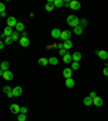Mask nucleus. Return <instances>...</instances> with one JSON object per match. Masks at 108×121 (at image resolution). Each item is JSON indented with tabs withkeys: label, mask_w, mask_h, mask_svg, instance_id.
Returning a JSON list of instances; mask_svg holds the SVG:
<instances>
[{
	"label": "nucleus",
	"mask_w": 108,
	"mask_h": 121,
	"mask_svg": "<svg viewBox=\"0 0 108 121\" xmlns=\"http://www.w3.org/2000/svg\"><path fill=\"white\" fill-rule=\"evenodd\" d=\"M7 24H8V26H9V27H11V28L15 27V26H16V24H17V22H16V18H15L14 16H10V17H8Z\"/></svg>",
	"instance_id": "nucleus-4"
},
{
	"label": "nucleus",
	"mask_w": 108,
	"mask_h": 121,
	"mask_svg": "<svg viewBox=\"0 0 108 121\" xmlns=\"http://www.w3.org/2000/svg\"><path fill=\"white\" fill-rule=\"evenodd\" d=\"M66 53H67V50H65V49H60V51H58V54H60V55H62V56H64L66 54Z\"/></svg>",
	"instance_id": "nucleus-32"
},
{
	"label": "nucleus",
	"mask_w": 108,
	"mask_h": 121,
	"mask_svg": "<svg viewBox=\"0 0 108 121\" xmlns=\"http://www.w3.org/2000/svg\"><path fill=\"white\" fill-rule=\"evenodd\" d=\"M95 54L98 56L99 58H102V60H107L108 58V52H106L105 50H101V51H96Z\"/></svg>",
	"instance_id": "nucleus-5"
},
{
	"label": "nucleus",
	"mask_w": 108,
	"mask_h": 121,
	"mask_svg": "<svg viewBox=\"0 0 108 121\" xmlns=\"http://www.w3.org/2000/svg\"><path fill=\"white\" fill-rule=\"evenodd\" d=\"M20 109H21V107L17 105V104H12V105L10 106L11 112L14 113V115H16V113H20Z\"/></svg>",
	"instance_id": "nucleus-7"
},
{
	"label": "nucleus",
	"mask_w": 108,
	"mask_h": 121,
	"mask_svg": "<svg viewBox=\"0 0 108 121\" xmlns=\"http://www.w3.org/2000/svg\"><path fill=\"white\" fill-rule=\"evenodd\" d=\"M106 67H107V68H108V62H107V64H106Z\"/></svg>",
	"instance_id": "nucleus-43"
},
{
	"label": "nucleus",
	"mask_w": 108,
	"mask_h": 121,
	"mask_svg": "<svg viewBox=\"0 0 108 121\" xmlns=\"http://www.w3.org/2000/svg\"><path fill=\"white\" fill-rule=\"evenodd\" d=\"M83 104L86 106H91L93 104V98H91L90 96H86V97L83 99Z\"/></svg>",
	"instance_id": "nucleus-20"
},
{
	"label": "nucleus",
	"mask_w": 108,
	"mask_h": 121,
	"mask_svg": "<svg viewBox=\"0 0 108 121\" xmlns=\"http://www.w3.org/2000/svg\"><path fill=\"white\" fill-rule=\"evenodd\" d=\"M103 73H104L105 76H108V68H107V67H105V68L103 69Z\"/></svg>",
	"instance_id": "nucleus-35"
},
{
	"label": "nucleus",
	"mask_w": 108,
	"mask_h": 121,
	"mask_svg": "<svg viewBox=\"0 0 108 121\" xmlns=\"http://www.w3.org/2000/svg\"><path fill=\"white\" fill-rule=\"evenodd\" d=\"M12 93H13V96H20V95H22V93H23L22 86H15V88L12 90Z\"/></svg>",
	"instance_id": "nucleus-10"
},
{
	"label": "nucleus",
	"mask_w": 108,
	"mask_h": 121,
	"mask_svg": "<svg viewBox=\"0 0 108 121\" xmlns=\"http://www.w3.org/2000/svg\"><path fill=\"white\" fill-rule=\"evenodd\" d=\"M60 34H62V31H60L58 28H54V29L51 31V36H52L54 39H58V38H60Z\"/></svg>",
	"instance_id": "nucleus-8"
},
{
	"label": "nucleus",
	"mask_w": 108,
	"mask_h": 121,
	"mask_svg": "<svg viewBox=\"0 0 108 121\" xmlns=\"http://www.w3.org/2000/svg\"><path fill=\"white\" fill-rule=\"evenodd\" d=\"M38 64L40 66H47L49 64V60L45 57H40L39 60H38Z\"/></svg>",
	"instance_id": "nucleus-17"
},
{
	"label": "nucleus",
	"mask_w": 108,
	"mask_h": 121,
	"mask_svg": "<svg viewBox=\"0 0 108 121\" xmlns=\"http://www.w3.org/2000/svg\"><path fill=\"white\" fill-rule=\"evenodd\" d=\"M93 104L96 107H101V106L103 105V99H102L99 96H96V97L93 98Z\"/></svg>",
	"instance_id": "nucleus-14"
},
{
	"label": "nucleus",
	"mask_w": 108,
	"mask_h": 121,
	"mask_svg": "<svg viewBox=\"0 0 108 121\" xmlns=\"http://www.w3.org/2000/svg\"><path fill=\"white\" fill-rule=\"evenodd\" d=\"M79 22H80V20L78 18L77 15L71 14V15H69V16L67 17V24L69 26H73V28L77 27V26L79 25Z\"/></svg>",
	"instance_id": "nucleus-1"
},
{
	"label": "nucleus",
	"mask_w": 108,
	"mask_h": 121,
	"mask_svg": "<svg viewBox=\"0 0 108 121\" xmlns=\"http://www.w3.org/2000/svg\"><path fill=\"white\" fill-rule=\"evenodd\" d=\"M64 3H65L64 0H54L53 1V4H54L55 8H62L64 5Z\"/></svg>",
	"instance_id": "nucleus-19"
},
{
	"label": "nucleus",
	"mask_w": 108,
	"mask_h": 121,
	"mask_svg": "<svg viewBox=\"0 0 108 121\" xmlns=\"http://www.w3.org/2000/svg\"><path fill=\"white\" fill-rule=\"evenodd\" d=\"M2 77L4 78V80H7V81H11V80L13 79V73H11L10 70H5V71H3Z\"/></svg>",
	"instance_id": "nucleus-6"
},
{
	"label": "nucleus",
	"mask_w": 108,
	"mask_h": 121,
	"mask_svg": "<svg viewBox=\"0 0 108 121\" xmlns=\"http://www.w3.org/2000/svg\"><path fill=\"white\" fill-rule=\"evenodd\" d=\"M4 48V42H2V40H0V50H2Z\"/></svg>",
	"instance_id": "nucleus-37"
},
{
	"label": "nucleus",
	"mask_w": 108,
	"mask_h": 121,
	"mask_svg": "<svg viewBox=\"0 0 108 121\" xmlns=\"http://www.w3.org/2000/svg\"><path fill=\"white\" fill-rule=\"evenodd\" d=\"M3 75V70L2 69H0V76H2Z\"/></svg>",
	"instance_id": "nucleus-42"
},
{
	"label": "nucleus",
	"mask_w": 108,
	"mask_h": 121,
	"mask_svg": "<svg viewBox=\"0 0 108 121\" xmlns=\"http://www.w3.org/2000/svg\"><path fill=\"white\" fill-rule=\"evenodd\" d=\"M0 40H1V37H0Z\"/></svg>",
	"instance_id": "nucleus-44"
},
{
	"label": "nucleus",
	"mask_w": 108,
	"mask_h": 121,
	"mask_svg": "<svg viewBox=\"0 0 108 121\" xmlns=\"http://www.w3.org/2000/svg\"><path fill=\"white\" fill-rule=\"evenodd\" d=\"M75 80H73V78H68V79H66V81H65V86H67V88H69V89H71V88H73L75 86Z\"/></svg>",
	"instance_id": "nucleus-12"
},
{
	"label": "nucleus",
	"mask_w": 108,
	"mask_h": 121,
	"mask_svg": "<svg viewBox=\"0 0 108 121\" xmlns=\"http://www.w3.org/2000/svg\"><path fill=\"white\" fill-rule=\"evenodd\" d=\"M79 23H80V24H81V23H82V24H83V25H82V28H83V27H84V26L86 25V20H81V21H80V22H79Z\"/></svg>",
	"instance_id": "nucleus-36"
},
{
	"label": "nucleus",
	"mask_w": 108,
	"mask_h": 121,
	"mask_svg": "<svg viewBox=\"0 0 108 121\" xmlns=\"http://www.w3.org/2000/svg\"><path fill=\"white\" fill-rule=\"evenodd\" d=\"M0 17H1V14H0Z\"/></svg>",
	"instance_id": "nucleus-45"
},
{
	"label": "nucleus",
	"mask_w": 108,
	"mask_h": 121,
	"mask_svg": "<svg viewBox=\"0 0 108 121\" xmlns=\"http://www.w3.org/2000/svg\"><path fill=\"white\" fill-rule=\"evenodd\" d=\"M49 64H51V65H57L58 60L56 57H50L49 58Z\"/></svg>",
	"instance_id": "nucleus-25"
},
{
	"label": "nucleus",
	"mask_w": 108,
	"mask_h": 121,
	"mask_svg": "<svg viewBox=\"0 0 108 121\" xmlns=\"http://www.w3.org/2000/svg\"><path fill=\"white\" fill-rule=\"evenodd\" d=\"M89 96H90L91 98H94V97H96V96H97V95H96V93H95V92H91V93H90V95H89Z\"/></svg>",
	"instance_id": "nucleus-34"
},
{
	"label": "nucleus",
	"mask_w": 108,
	"mask_h": 121,
	"mask_svg": "<svg viewBox=\"0 0 108 121\" xmlns=\"http://www.w3.org/2000/svg\"><path fill=\"white\" fill-rule=\"evenodd\" d=\"M71 37V33L69 30H63L62 34H60V39L63 41H66V40H69Z\"/></svg>",
	"instance_id": "nucleus-2"
},
{
	"label": "nucleus",
	"mask_w": 108,
	"mask_h": 121,
	"mask_svg": "<svg viewBox=\"0 0 108 121\" xmlns=\"http://www.w3.org/2000/svg\"><path fill=\"white\" fill-rule=\"evenodd\" d=\"M63 76L66 79L71 78V76H73V69H71V68H65L63 70Z\"/></svg>",
	"instance_id": "nucleus-9"
},
{
	"label": "nucleus",
	"mask_w": 108,
	"mask_h": 121,
	"mask_svg": "<svg viewBox=\"0 0 108 121\" xmlns=\"http://www.w3.org/2000/svg\"><path fill=\"white\" fill-rule=\"evenodd\" d=\"M2 12H5V5H4V3L0 2V14Z\"/></svg>",
	"instance_id": "nucleus-31"
},
{
	"label": "nucleus",
	"mask_w": 108,
	"mask_h": 121,
	"mask_svg": "<svg viewBox=\"0 0 108 121\" xmlns=\"http://www.w3.org/2000/svg\"><path fill=\"white\" fill-rule=\"evenodd\" d=\"M20 44L22 45V47H28L29 45V39H28L27 37H22L20 39Z\"/></svg>",
	"instance_id": "nucleus-11"
},
{
	"label": "nucleus",
	"mask_w": 108,
	"mask_h": 121,
	"mask_svg": "<svg viewBox=\"0 0 108 121\" xmlns=\"http://www.w3.org/2000/svg\"><path fill=\"white\" fill-rule=\"evenodd\" d=\"M80 68V65H79V63H77V62H73V64H71V69H75V70H77V69H79Z\"/></svg>",
	"instance_id": "nucleus-28"
},
{
	"label": "nucleus",
	"mask_w": 108,
	"mask_h": 121,
	"mask_svg": "<svg viewBox=\"0 0 108 121\" xmlns=\"http://www.w3.org/2000/svg\"><path fill=\"white\" fill-rule=\"evenodd\" d=\"M69 8L71 10H79L81 8V3L79 1H77V0H73V1L69 2Z\"/></svg>",
	"instance_id": "nucleus-3"
},
{
	"label": "nucleus",
	"mask_w": 108,
	"mask_h": 121,
	"mask_svg": "<svg viewBox=\"0 0 108 121\" xmlns=\"http://www.w3.org/2000/svg\"><path fill=\"white\" fill-rule=\"evenodd\" d=\"M24 28H25V26H24L23 23H17L16 26H15V29H16L17 33H20V31H24Z\"/></svg>",
	"instance_id": "nucleus-22"
},
{
	"label": "nucleus",
	"mask_w": 108,
	"mask_h": 121,
	"mask_svg": "<svg viewBox=\"0 0 108 121\" xmlns=\"http://www.w3.org/2000/svg\"><path fill=\"white\" fill-rule=\"evenodd\" d=\"M17 120L18 121H26V115L25 113H20L17 117Z\"/></svg>",
	"instance_id": "nucleus-30"
},
{
	"label": "nucleus",
	"mask_w": 108,
	"mask_h": 121,
	"mask_svg": "<svg viewBox=\"0 0 108 121\" xmlns=\"http://www.w3.org/2000/svg\"><path fill=\"white\" fill-rule=\"evenodd\" d=\"M20 112L21 113H25V115H26V112H27V108H26V107H21Z\"/></svg>",
	"instance_id": "nucleus-33"
},
{
	"label": "nucleus",
	"mask_w": 108,
	"mask_h": 121,
	"mask_svg": "<svg viewBox=\"0 0 108 121\" xmlns=\"http://www.w3.org/2000/svg\"><path fill=\"white\" fill-rule=\"evenodd\" d=\"M5 15H7V13H5V12H2V13H1V16H3V17H4Z\"/></svg>",
	"instance_id": "nucleus-41"
},
{
	"label": "nucleus",
	"mask_w": 108,
	"mask_h": 121,
	"mask_svg": "<svg viewBox=\"0 0 108 121\" xmlns=\"http://www.w3.org/2000/svg\"><path fill=\"white\" fill-rule=\"evenodd\" d=\"M73 33L76 34V35H78V36H80L81 34L83 33V28L81 27V26H77V27H75L73 28Z\"/></svg>",
	"instance_id": "nucleus-23"
},
{
	"label": "nucleus",
	"mask_w": 108,
	"mask_h": 121,
	"mask_svg": "<svg viewBox=\"0 0 108 121\" xmlns=\"http://www.w3.org/2000/svg\"><path fill=\"white\" fill-rule=\"evenodd\" d=\"M11 91H12V90H11V86H3V89H2V92H3V93H5V94H8L9 92H11Z\"/></svg>",
	"instance_id": "nucleus-27"
},
{
	"label": "nucleus",
	"mask_w": 108,
	"mask_h": 121,
	"mask_svg": "<svg viewBox=\"0 0 108 121\" xmlns=\"http://www.w3.org/2000/svg\"><path fill=\"white\" fill-rule=\"evenodd\" d=\"M71 60H73V57H71V54H69V53H66L65 55L63 56V60H64V63L65 64L70 63Z\"/></svg>",
	"instance_id": "nucleus-18"
},
{
	"label": "nucleus",
	"mask_w": 108,
	"mask_h": 121,
	"mask_svg": "<svg viewBox=\"0 0 108 121\" xmlns=\"http://www.w3.org/2000/svg\"><path fill=\"white\" fill-rule=\"evenodd\" d=\"M9 66H10V64H9L8 60H2L1 64H0V69H2L3 71H5L9 69Z\"/></svg>",
	"instance_id": "nucleus-15"
},
{
	"label": "nucleus",
	"mask_w": 108,
	"mask_h": 121,
	"mask_svg": "<svg viewBox=\"0 0 108 121\" xmlns=\"http://www.w3.org/2000/svg\"><path fill=\"white\" fill-rule=\"evenodd\" d=\"M18 37H20V35H18L17 31H13V34L11 35V38H12L13 41H17L18 40Z\"/></svg>",
	"instance_id": "nucleus-26"
},
{
	"label": "nucleus",
	"mask_w": 108,
	"mask_h": 121,
	"mask_svg": "<svg viewBox=\"0 0 108 121\" xmlns=\"http://www.w3.org/2000/svg\"><path fill=\"white\" fill-rule=\"evenodd\" d=\"M71 57H73V62H77V63H79V60H81V58H82V55H81L80 52H75L73 55H71Z\"/></svg>",
	"instance_id": "nucleus-13"
},
{
	"label": "nucleus",
	"mask_w": 108,
	"mask_h": 121,
	"mask_svg": "<svg viewBox=\"0 0 108 121\" xmlns=\"http://www.w3.org/2000/svg\"><path fill=\"white\" fill-rule=\"evenodd\" d=\"M12 42H13V40H12V38H11V36H10V37H5V39H4V44L10 45Z\"/></svg>",
	"instance_id": "nucleus-29"
},
{
	"label": "nucleus",
	"mask_w": 108,
	"mask_h": 121,
	"mask_svg": "<svg viewBox=\"0 0 108 121\" xmlns=\"http://www.w3.org/2000/svg\"><path fill=\"white\" fill-rule=\"evenodd\" d=\"M63 48L65 49V50H69V49L73 48V42H71L70 40H66L63 42Z\"/></svg>",
	"instance_id": "nucleus-16"
},
{
	"label": "nucleus",
	"mask_w": 108,
	"mask_h": 121,
	"mask_svg": "<svg viewBox=\"0 0 108 121\" xmlns=\"http://www.w3.org/2000/svg\"><path fill=\"white\" fill-rule=\"evenodd\" d=\"M54 4H53V2H48L47 4H45V10L48 11V12H51V11L54 10Z\"/></svg>",
	"instance_id": "nucleus-24"
},
{
	"label": "nucleus",
	"mask_w": 108,
	"mask_h": 121,
	"mask_svg": "<svg viewBox=\"0 0 108 121\" xmlns=\"http://www.w3.org/2000/svg\"><path fill=\"white\" fill-rule=\"evenodd\" d=\"M7 96L9 98H11V97H13V93H12V91H11V92H9V93L7 94Z\"/></svg>",
	"instance_id": "nucleus-38"
},
{
	"label": "nucleus",
	"mask_w": 108,
	"mask_h": 121,
	"mask_svg": "<svg viewBox=\"0 0 108 121\" xmlns=\"http://www.w3.org/2000/svg\"><path fill=\"white\" fill-rule=\"evenodd\" d=\"M27 35H28V34L26 33V31H23V34H22V37H27Z\"/></svg>",
	"instance_id": "nucleus-39"
},
{
	"label": "nucleus",
	"mask_w": 108,
	"mask_h": 121,
	"mask_svg": "<svg viewBox=\"0 0 108 121\" xmlns=\"http://www.w3.org/2000/svg\"><path fill=\"white\" fill-rule=\"evenodd\" d=\"M57 48L60 49H60H63V43H60V44L57 45Z\"/></svg>",
	"instance_id": "nucleus-40"
},
{
	"label": "nucleus",
	"mask_w": 108,
	"mask_h": 121,
	"mask_svg": "<svg viewBox=\"0 0 108 121\" xmlns=\"http://www.w3.org/2000/svg\"><path fill=\"white\" fill-rule=\"evenodd\" d=\"M3 34H4L7 37H10V36L13 34V29L11 27H9V26H7V27L4 28V30H3Z\"/></svg>",
	"instance_id": "nucleus-21"
}]
</instances>
